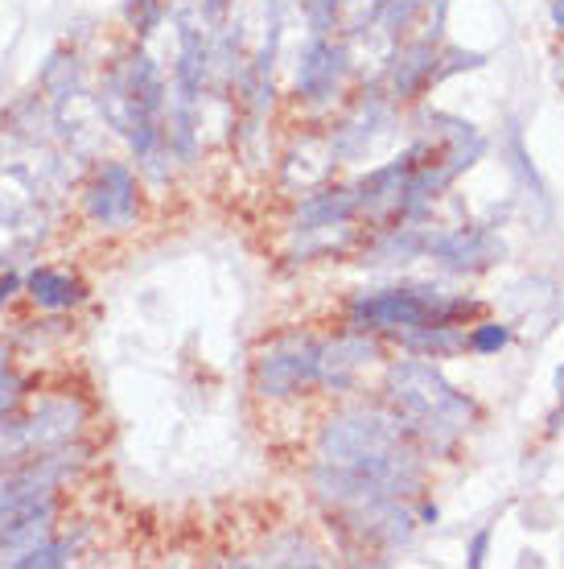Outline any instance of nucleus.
Segmentation results:
<instances>
[{"label": "nucleus", "mask_w": 564, "mask_h": 569, "mask_svg": "<svg viewBox=\"0 0 564 569\" xmlns=\"http://www.w3.org/2000/svg\"><path fill=\"white\" fill-rule=\"evenodd\" d=\"M318 458L371 479L395 499H416L424 491V450L387 405H351L322 426Z\"/></svg>", "instance_id": "f257e3e1"}, {"label": "nucleus", "mask_w": 564, "mask_h": 569, "mask_svg": "<svg viewBox=\"0 0 564 569\" xmlns=\"http://www.w3.org/2000/svg\"><path fill=\"white\" fill-rule=\"evenodd\" d=\"M383 405L392 409L424 455H450L479 421V405L441 376L433 359H400L383 376Z\"/></svg>", "instance_id": "f03ea898"}, {"label": "nucleus", "mask_w": 564, "mask_h": 569, "mask_svg": "<svg viewBox=\"0 0 564 569\" xmlns=\"http://www.w3.org/2000/svg\"><path fill=\"white\" fill-rule=\"evenodd\" d=\"M165 112H170V83L144 50L128 54L108 71L99 91V116L108 120V129H115L132 144L137 161L153 178H165V161L173 153Z\"/></svg>", "instance_id": "7ed1b4c3"}, {"label": "nucleus", "mask_w": 564, "mask_h": 569, "mask_svg": "<svg viewBox=\"0 0 564 569\" xmlns=\"http://www.w3.org/2000/svg\"><path fill=\"white\" fill-rule=\"evenodd\" d=\"M482 306L474 298H450L429 284H404V289H375V293H359L346 310V327L367 330V335H409L416 327H433V322H453L466 327L470 318H479Z\"/></svg>", "instance_id": "20e7f679"}, {"label": "nucleus", "mask_w": 564, "mask_h": 569, "mask_svg": "<svg viewBox=\"0 0 564 569\" xmlns=\"http://www.w3.org/2000/svg\"><path fill=\"white\" fill-rule=\"evenodd\" d=\"M318 359H322V342L310 339V335H281V339H272L255 356V392L269 400L301 397L310 385H318Z\"/></svg>", "instance_id": "39448f33"}, {"label": "nucleus", "mask_w": 564, "mask_h": 569, "mask_svg": "<svg viewBox=\"0 0 564 569\" xmlns=\"http://www.w3.org/2000/svg\"><path fill=\"white\" fill-rule=\"evenodd\" d=\"M424 257H433L441 269L474 277V272H486V269H494V264H503V260H507V243H503L498 231L486 228V223L441 228V231H429Z\"/></svg>", "instance_id": "423d86ee"}, {"label": "nucleus", "mask_w": 564, "mask_h": 569, "mask_svg": "<svg viewBox=\"0 0 564 569\" xmlns=\"http://www.w3.org/2000/svg\"><path fill=\"white\" fill-rule=\"evenodd\" d=\"M395 124V100L387 91H363V100L354 103L351 112L339 120V129L330 132V149L339 161H363L375 149L380 137Z\"/></svg>", "instance_id": "0eeeda50"}, {"label": "nucleus", "mask_w": 564, "mask_h": 569, "mask_svg": "<svg viewBox=\"0 0 564 569\" xmlns=\"http://www.w3.org/2000/svg\"><path fill=\"white\" fill-rule=\"evenodd\" d=\"M87 219L99 228H132L141 214V199H137V173L128 170L124 161H108L95 173V182L87 186L83 194Z\"/></svg>", "instance_id": "6e6552de"}, {"label": "nucleus", "mask_w": 564, "mask_h": 569, "mask_svg": "<svg viewBox=\"0 0 564 569\" xmlns=\"http://www.w3.org/2000/svg\"><path fill=\"white\" fill-rule=\"evenodd\" d=\"M383 347L375 335L367 330H346L339 339L322 342V359H318V385L330 388V392H351L359 385V376L380 363Z\"/></svg>", "instance_id": "1a4fd4ad"}, {"label": "nucleus", "mask_w": 564, "mask_h": 569, "mask_svg": "<svg viewBox=\"0 0 564 569\" xmlns=\"http://www.w3.org/2000/svg\"><path fill=\"white\" fill-rule=\"evenodd\" d=\"M214 50L207 29L198 21L194 9L178 13V71H173V100L198 108L202 100V87H207V74H211Z\"/></svg>", "instance_id": "9d476101"}, {"label": "nucleus", "mask_w": 564, "mask_h": 569, "mask_svg": "<svg viewBox=\"0 0 564 569\" xmlns=\"http://www.w3.org/2000/svg\"><path fill=\"white\" fill-rule=\"evenodd\" d=\"M412 166H416V161H412L409 149L395 157V161H387V166H375L363 182L354 186V190H359V214H367L371 223H380V228H387V223H400Z\"/></svg>", "instance_id": "9b49d317"}, {"label": "nucleus", "mask_w": 564, "mask_h": 569, "mask_svg": "<svg viewBox=\"0 0 564 569\" xmlns=\"http://www.w3.org/2000/svg\"><path fill=\"white\" fill-rule=\"evenodd\" d=\"M346 46L330 42L325 33H313V42L301 50L296 62V96L310 103H330L346 79Z\"/></svg>", "instance_id": "f8f14e48"}, {"label": "nucleus", "mask_w": 564, "mask_h": 569, "mask_svg": "<svg viewBox=\"0 0 564 569\" xmlns=\"http://www.w3.org/2000/svg\"><path fill=\"white\" fill-rule=\"evenodd\" d=\"M437 62H441V50H437V42H433V38L404 42L392 58H387L383 91H387L395 103L416 100V96H424L429 87L437 83Z\"/></svg>", "instance_id": "ddd939ff"}, {"label": "nucleus", "mask_w": 564, "mask_h": 569, "mask_svg": "<svg viewBox=\"0 0 564 569\" xmlns=\"http://www.w3.org/2000/svg\"><path fill=\"white\" fill-rule=\"evenodd\" d=\"M58 503L54 496H26V499H0V549L26 553L33 545L50 537Z\"/></svg>", "instance_id": "4468645a"}, {"label": "nucleus", "mask_w": 564, "mask_h": 569, "mask_svg": "<svg viewBox=\"0 0 564 569\" xmlns=\"http://www.w3.org/2000/svg\"><path fill=\"white\" fill-rule=\"evenodd\" d=\"M87 426V405L79 397H50L38 405V413L26 421V441L29 455L42 450H58L67 441L79 438V429Z\"/></svg>", "instance_id": "2eb2a0df"}, {"label": "nucleus", "mask_w": 564, "mask_h": 569, "mask_svg": "<svg viewBox=\"0 0 564 569\" xmlns=\"http://www.w3.org/2000/svg\"><path fill=\"white\" fill-rule=\"evenodd\" d=\"M359 214V190L354 186H318L313 194L296 207V228H330V223H351Z\"/></svg>", "instance_id": "dca6fc26"}, {"label": "nucleus", "mask_w": 564, "mask_h": 569, "mask_svg": "<svg viewBox=\"0 0 564 569\" xmlns=\"http://www.w3.org/2000/svg\"><path fill=\"white\" fill-rule=\"evenodd\" d=\"M429 248L424 223H387L375 240L363 248V264H412Z\"/></svg>", "instance_id": "f3484780"}, {"label": "nucleus", "mask_w": 564, "mask_h": 569, "mask_svg": "<svg viewBox=\"0 0 564 569\" xmlns=\"http://www.w3.org/2000/svg\"><path fill=\"white\" fill-rule=\"evenodd\" d=\"M400 342L409 347L412 356H424V359H453L470 351V335L462 327H453V322H433V327H416L409 335H400Z\"/></svg>", "instance_id": "a211bd4d"}, {"label": "nucleus", "mask_w": 564, "mask_h": 569, "mask_svg": "<svg viewBox=\"0 0 564 569\" xmlns=\"http://www.w3.org/2000/svg\"><path fill=\"white\" fill-rule=\"evenodd\" d=\"M26 284L29 293H33V301L46 306V310H71V306L83 301V284L58 269H33Z\"/></svg>", "instance_id": "6ab92c4d"}, {"label": "nucleus", "mask_w": 564, "mask_h": 569, "mask_svg": "<svg viewBox=\"0 0 564 569\" xmlns=\"http://www.w3.org/2000/svg\"><path fill=\"white\" fill-rule=\"evenodd\" d=\"M507 153H511V170H515V178H520V186L532 194V199L544 207V214H552V199H548V182L540 178L536 161H532V153H527V144H523V129L511 120L507 124Z\"/></svg>", "instance_id": "aec40b11"}, {"label": "nucleus", "mask_w": 564, "mask_h": 569, "mask_svg": "<svg viewBox=\"0 0 564 569\" xmlns=\"http://www.w3.org/2000/svg\"><path fill=\"white\" fill-rule=\"evenodd\" d=\"M429 4V0H383V9H380V17H375V29L380 33H387V38H400L404 29L421 17V9Z\"/></svg>", "instance_id": "412c9836"}, {"label": "nucleus", "mask_w": 564, "mask_h": 569, "mask_svg": "<svg viewBox=\"0 0 564 569\" xmlns=\"http://www.w3.org/2000/svg\"><path fill=\"white\" fill-rule=\"evenodd\" d=\"M74 553L71 541H54V545H33V549H26L21 557H13V569H58L67 566Z\"/></svg>", "instance_id": "4be33fe9"}, {"label": "nucleus", "mask_w": 564, "mask_h": 569, "mask_svg": "<svg viewBox=\"0 0 564 569\" xmlns=\"http://www.w3.org/2000/svg\"><path fill=\"white\" fill-rule=\"evenodd\" d=\"M507 342H511L507 322H474V330H470V351L474 356H498Z\"/></svg>", "instance_id": "5701e85b"}, {"label": "nucleus", "mask_w": 564, "mask_h": 569, "mask_svg": "<svg viewBox=\"0 0 564 569\" xmlns=\"http://www.w3.org/2000/svg\"><path fill=\"white\" fill-rule=\"evenodd\" d=\"M124 17L137 33H153L165 17V0H124Z\"/></svg>", "instance_id": "b1692460"}, {"label": "nucleus", "mask_w": 564, "mask_h": 569, "mask_svg": "<svg viewBox=\"0 0 564 569\" xmlns=\"http://www.w3.org/2000/svg\"><path fill=\"white\" fill-rule=\"evenodd\" d=\"M491 58L479 54V50H441V62H437V83L441 79H450V74H462V71H482Z\"/></svg>", "instance_id": "393cba45"}, {"label": "nucleus", "mask_w": 564, "mask_h": 569, "mask_svg": "<svg viewBox=\"0 0 564 569\" xmlns=\"http://www.w3.org/2000/svg\"><path fill=\"white\" fill-rule=\"evenodd\" d=\"M305 13H310L313 33H330L339 26V0H305Z\"/></svg>", "instance_id": "a878e982"}, {"label": "nucleus", "mask_w": 564, "mask_h": 569, "mask_svg": "<svg viewBox=\"0 0 564 569\" xmlns=\"http://www.w3.org/2000/svg\"><path fill=\"white\" fill-rule=\"evenodd\" d=\"M491 541H494V528L491 525H482L474 537L466 541V566L470 569H482L486 566V557H491Z\"/></svg>", "instance_id": "bb28decb"}, {"label": "nucleus", "mask_w": 564, "mask_h": 569, "mask_svg": "<svg viewBox=\"0 0 564 569\" xmlns=\"http://www.w3.org/2000/svg\"><path fill=\"white\" fill-rule=\"evenodd\" d=\"M21 376H13L9 368H0V413H9L17 400H21Z\"/></svg>", "instance_id": "cd10ccee"}, {"label": "nucleus", "mask_w": 564, "mask_h": 569, "mask_svg": "<svg viewBox=\"0 0 564 569\" xmlns=\"http://www.w3.org/2000/svg\"><path fill=\"white\" fill-rule=\"evenodd\" d=\"M548 21H552V29L564 38V0H552L548 4Z\"/></svg>", "instance_id": "c85d7f7f"}, {"label": "nucleus", "mask_w": 564, "mask_h": 569, "mask_svg": "<svg viewBox=\"0 0 564 569\" xmlns=\"http://www.w3.org/2000/svg\"><path fill=\"white\" fill-rule=\"evenodd\" d=\"M437 503H429V499H424L421 508H416V520H421V525H437Z\"/></svg>", "instance_id": "c756f323"}, {"label": "nucleus", "mask_w": 564, "mask_h": 569, "mask_svg": "<svg viewBox=\"0 0 564 569\" xmlns=\"http://www.w3.org/2000/svg\"><path fill=\"white\" fill-rule=\"evenodd\" d=\"M226 4H231V0H202V13H207V17H219L226 9Z\"/></svg>", "instance_id": "7c9ffc66"}, {"label": "nucleus", "mask_w": 564, "mask_h": 569, "mask_svg": "<svg viewBox=\"0 0 564 569\" xmlns=\"http://www.w3.org/2000/svg\"><path fill=\"white\" fill-rule=\"evenodd\" d=\"M17 284H21V281H17V277H4V281H0V306H4V301L13 298V289H17Z\"/></svg>", "instance_id": "2f4dec72"}, {"label": "nucleus", "mask_w": 564, "mask_h": 569, "mask_svg": "<svg viewBox=\"0 0 564 569\" xmlns=\"http://www.w3.org/2000/svg\"><path fill=\"white\" fill-rule=\"evenodd\" d=\"M556 397H561V405H564V363L556 368Z\"/></svg>", "instance_id": "473e14b6"}, {"label": "nucleus", "mask_w": 564, "mask_h": 569, "mask_svg": "<svg viewBox=\"0 0 564 569\" xmlns=\"http://www.w3.org/2000/svg\"><path fill=\"white\" fill-rule=\"evenodd\" d=\"M4 359H9V347H4V342H0V368H4Z\"/></svg>", "instance_id": "72a5a7b5"}, {"label": "nucleus", "mask_w": 564, "mask_h": 569, "mask_svg": "<svg viewBox=\"0 0 564 569\" xmlns=\"http://www.w3.org/2000/svg\"><path fill=\"white\" fill-rule=\"evenodd\" d=\"M0 219H9V211H4V207H0Z\"/></svg>", "instance_id": "f704fd0d"}, {"label": "nucleus", "mask_w": 564, "mask_h": 569, "mask_svg": "<svg viewBox=\"0 0 564 569\" xmlns=\"http://www.w3.org/2000/svg\"><path fill=\"white\" fill-rule=\"evenodd\" d=\"M0 264H4V260H0Z\"/></svg>", "instance_id": "c9c22d12"}]
</instances>
